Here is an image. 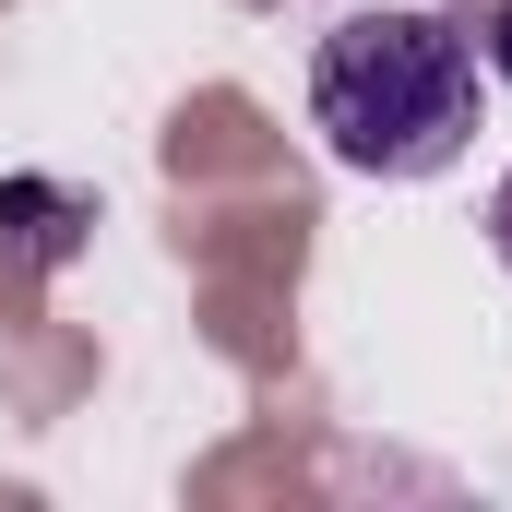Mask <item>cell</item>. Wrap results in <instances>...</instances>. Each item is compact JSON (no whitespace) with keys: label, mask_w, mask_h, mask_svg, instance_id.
<instances>
[{"label":"cell","mask_w":512,"mask_h":512,"mask_svg":"<svg viewBox=\"0 0 512 512\" xmlns=\"http://www.w3.org/2000/svg\"><path fill=\"white\" fill-rule=\"evenodd\" d=\"M489 72L512 84V0H501V24H489Z\"/></svg>","instance_id":"obj_3"},{"label":"cell","mask_w":512,"mask_h":512,"mask_svg":"<svg viewBox=\"0 0 512 512\" xmlns=\"http://www.w3.org/2000/svg\"><path fill=\"white\" fill-rule=\"evenodd\" d=\"M310 131L358 179H441L477 143V48L441 12H346L310 60Z\"/></svg>","instance_id":"obj_1"},{"label":"cell","mask_w":512,"mask_h":512,"mask_svg":"<svg viewBox=\"0 0 512 512\" xmlns=\"http://www.w3.org/2000/svg\"><path fill=\"white\" fill-rule=\"evenodd\" d=\"M489 251H501V274H512V179L489 191Z\"/></svg>","instance_id":"obj_2"}]
</instances>
